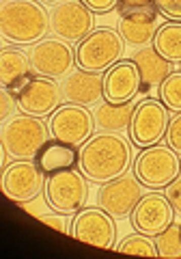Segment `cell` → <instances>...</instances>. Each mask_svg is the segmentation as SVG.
Wrapping results in <instances>:
<instances>
[{
    "instance_id": "cell-1",
    "label": "cell",
    "mask_w": 181,
    "mask_h": 259,
    "mask_svg": "<svg viewBox=\"0 0 181 259\" xmlns=\"http://www.w3.org/2000/svg\"><path fill=\"white\" fill-rule=\"evenodd\" d=\"M131 164V147L127 139L114 134L104 132L91 139L82 145L80 149V171L84 173L88 182L106 184L127 173Z\"/></svg>"
},
{
    "instance_id": "cell-2",
    "label": "cell",
    "mask_w": 181,
    "mask_h": 259,
    "mask_svg": "<svg viewBox=\"0 0 181 259\" xmlns=\"http://www.w3.org/2000/svg\"><path fill=\"white\" fill-rule=\"evenodd\" d=\"M50 30V13L39 0H3L0 32L15 46H32Z\"/></svg>"
},
{
    "instance_id": "cell-3",
    "label": "cell",
    "mask_w": 181,
    "mask_h": 259,
    "mask_svg": "<svg viewBox=\"0 0 181 259\" xmlns=\"http://www.w3.org/2000/svg\"><path fill=\"white\" fill-rule=\"evenodd\" d=\"M50 139V127L46 125V121H41V117L22 112V115L5 121L0 145L11 160H35L39 149Z\"/></svg>"
},
{
    "instance_id": "cell-4",
    "label": "cell",
    "mask_w": 181,
    "mask_h": 259,
    "mask_svg": "<svg viewBox=\"0 0 181 259\" xmlns=\"http://www.w3.org/2000/svg\"><path fill=\"white\" fill-rule=\"evenodd\" d=\"M125 52V41L119 35V30L112 28H95L78 41L76 48V65L86 71H102L110 69L114 63L121 61Z\"/></svg>"
},
{
    "instance_id": "cell-5",
    "label": "cell",
    "mask_w": 181,
    "mask_h": 259,
    "mask_svg": "<svg viewBox=\"0 0 181 259\" xmlns=\"http://www.w3.org/2000/svg\"><path fill=\"white\" fill-rule=\"evenodd\" d=\"M134 173L147 188H151V190L166 188L181 173L179 153L175 149H170L168 145H160V143L151 145V147H145L136 156Z\"/></svg>"
},
{
    "instance_id": "cell-6",
    "label": "cell",
    "mask_w": 181,
    "mask_h": 259,
    "mask_svg": "<svg viewBox=\"0 0 181 259\" xmlns=\"http://www.w3.org/2000/svg\"><path fill=\"white\" fill-rule=\"evenodd\" d=\"M46 199L54 212L76 214L88 199V180L76 168L54 173L46 182Z\"/></svg>"
},
{
    "instance_id": "cell-7",
    "label": "cell",
    "mask_w": 181,
    "mask_h": 259,
    "mask_svg": "<svg viewBox=\"0 0 181 259\" xmlns=\"http://www.w3.org/2000/svg\"><path fill=\"white\" fill-rule=\"evenodd\" d=\"M168 108L164 106L158 100H147L138 102L134 108V115H131V121L127 125L129 139L136 147H151V145H158L164 136H166V127H168Z\"/></svg>"
},
{
    "instance_id": "cell-8",
    "label": "cell",
    "mask_w": 181,
    "mask_h": 259,
    "mask_svg": "<svg viewBox=\"0 0 181 259\" xmlns=\"http://www.w3.org/2000/svg\"><path fill=\"white\" fill-rule=\"evenodd\" d=\"M50 136L69 145H84L93 136L95 117L82 104H61L48 119Z\"/></svg>"
},
{
    "instance_id": "cell-9",
    "label": "cell",
    "mask_w": 181,
    "mask_h": 259,
    "mask_svg": "<svg viewBox=\"0 0 181 259\" xmlns=\"http://www.w3.org/2000/svg\"><path fill=\"white\" fill-rule=\"evenodd\" d=\"M3 192L13 203H26L35 201L43 192L46 173L32 160H13L11 164L3 166Z\"/></svg>"
},
{
    "instance_id": "cell-10",
    "label": "cell",
    "mask_w": 181,
    "mask_h": 259,
    "mask_svg": "<svg viewBox=\"0 0 181 259\" xmlns=\"http://www.w3.org/2000/svg\"><path fill=\"white\" fill-rule=\"evenodd\" d=\"M28 56L35 74L54 80L69 76L76 65V50H71L69 41L61 37H43L41 41L32 44Z\"/></svg>"
},
{
    "instance_id": "cell-11",
    "label": "cell",
    "mask_w": 181,
    "mask_h": 259,
    "mask_svg": "<svg viewBox=\"0 0 181 259\" xmlns=\"http://www.w3.org/2000/svg\"><path fill=\"white\" fill-rule=\"evenodd\" d=\"M71 236L78 242L97 246L114 248L117 242V225L104 207H82L71 221Z\"/></svg>"
},
{
    "instance_id": "cell-12",
    "label": "cell",
    "mask_w": 181,
    "mask_h": 259,
    "mask_svg": "<svg viewBox=\"0 0 181 259\" xmlns=\"http://www.w3.org/2000/svg\"><path fill=\"white\" fill-rule=\"evenodd\" d=\"M95 26V13L82 0H63L50 11V30L65 41H82Z\"/></svg>"
},
{
    "instance_id": "cell-13",
    "label": "cell",
    "mask_w": 181,
    "mask_h": 259,
    "mask_svg": "<svg viewBox=\"0 0 181 259\" xmlns=\"http://www.w3.org/2000/svg\"><path fill=\"white\" fill-rule=\"evenodd\" d=\"M145 186L136 177V173H123L114 180L102 184V190L97 194L100 207L114 218H123L131 214V209L143 199Z\"/></svg>"
},
{
    "instance_id": "cell-14",
    "label": "cell",
    "mask_w": 181,
    "mask_h": 259,
    "mask_svg": "<svg viewBox=\"0 0 181 259\" xmlns=\"http://www.w3.org/2000/svg\"><path fill=\"white\" fill-rule=\"evenodd\" d=\"M15 97H18L22 112L35 117H48L61 106L65 95H63V87L54 78L37 74L15 93Z\"/></svg>"
},
{
    "instance_id": "cell-15",
    "label": "cell",
    "mask_w": 181,
    "mask_h": 259,
    "mask_svg": "<svg viewBox=\"0 0 181 259\" xmlns=\"http://www.w3.org/2000/svg\"><path fill=\"white\" fill-rule=\"evenodd\" d=\"M175 221V209H172L166 194L149 192L143 194V199L131 209V227L147 236H158L168 225Z\"/></svg>"
},
{
    "instance_id": "cell-16",
    "label": "cell",
    "mask_w": 181,
    "mask_h": 259,
    "mask_svg": "<svg viewBox=\"0 0 181 259\" xmlns=\"http://www.w3.org/2000/svg\"><path fill=\"white\" fill-rule=\"evenodd\" d=\"M141 93V74L134 61H119L104 74V102L127 104Z\"/></svg>"
},
{
    "instance_id": "cell-17",
    "label": "cell",
    "mask_w": 181,
    "mask_h": 259,
    "mask_svg": "<svg viewBox=\"0 0 181 259\" xmlns=\"http://www.w3.org/2000/svg\"><path fill=\"white\" fill-rule=\"evenodd\" d=\"M61 87L65 100L71 104L91 106V104H100L104 100V76L97 71H86L78 67L69 76H65Z\"/></svg>"
},
{
    "instance_id": "cell-18",
    "label": "cell",
    "mask_w": 181,
    "mask_h": 259,
    "mask_svg": "<svg viewBox=\"0 0 181 259\" xmlns=\"http://www.w3.org/2000/svg\"><path fill=\"white\" fill-rule=\"evenodd\" d=\"M32 78V63L26 52L20 48H3L0 52V82L5 89L18 93L20 89Z\"/></svg>"
},
{
    "instance_id": "cell-19",
    "label": "cell",
    "mask_w": 181,
    "mask_h": 259,
    "mask_svg": "<svg viewBox=\"0 0 181 259\" xmlns=\"http://www.w3.org/2000/svg\"><path fill=\"white\" fill-rule=\"evenodd\" d=\"M35 162L46 175H54V173H61V171L76 168L80 164V151H78L76 145L50 139L39 149Z\"/></svg>"
},
{
    "instance_id": "cell-20",
    "label": "cell",
    "mask_w": 181,
    "mask_h": 259,
    "mask_svg": "<svg viewBox=\"0 0 181 259\" xmlns=\"http://www.w3.org/2000/svg\"><path fill=\"white\" fill-rule=\"evenodd\" d=\"M160 28V13H134L119 18V35L129 46H147Z\"/></svg>"
},
{
    "instance_id": "cell-21",
    "label": "cell",
    "mask_w": 181,
    "mask_h": 259,
    "mask_svg": "<svg viewBox=\"0 0 181 259\" xmlns=\"http://www.w3.org/2000/svg\"><path fill=\"white\" fill-rule=\"evenodd\" d=\"M131 61L136 63L138 74H141V93L149 91L151 87H160L162 80L170 74V61L164 59L155 48H143Z\"/></svg>"
},
{
    "instance_id": "cell-22",
    "label": "cell",
    "mask_w": 181,
    "mask_h": 259,
    "mask_svg": "<svg viewBox=\"0 0 181 259\" xmlns=\"http://www.w3.org/2000/svg\"><path fill=\"white\" fill-rule=\"evenodd\" d=\"M134 104L127 102V104H110V102H104L97 106L95 110V123L97 127L106 130V132H121L125 130L131 121V115H134Z\"/></svg>"
},
{
    "instance_id": "cell-23",
    "label": "cell",
    "mask_w": 181,
    "mask_h": 259,
    "mask_svg": "<svg viewBox=\"0 0 181 259\" xmlns=\"http://www.w3.org/2000/svg\"><path fill=\"white\" fill-rule=\"evenodd\" d=\"M153 48L170 63L181 61V22L160 24L153 37Z\"/></svg>"
},
{
    "instance_id": "cell-24",
    "label": "cell",
    "mask_w": 181,
    "mask_h": 259,
    "mask_svg": "<svg viewBox=\"0 0 181 259\" xmlns=\"http://www.w3.org/2000/svg\"><path fill=\"white\" fill-rule=\"evenodd\" d=\"M119 253L125 255H141V257H158V248H155V240L153 236H147V233H129L125 236L117 246Z\"/></svg>"
},
{
    "instance_id": "cell-25",
    "label": "cell",
    "mask_w": 181,
    "mask_h": 259,
    "mask_svg": "<svg viewBox=\"0 0 181 259\" xmlns=\"http://www.w3.org/2000/svg\"><path fill=\"white\" fill-rule=\"evenodd\" d=\"M153 240L155 248H158V257H181V225H168Z\"/></svg>"
},
{
    "instance_id": "cell-26",
    "label": "cell",
    "mask_w": 181,
    "mask_h": 259,
    "mask_svg": "<svg viewBox=\"0 0 181 259\" xmlns=\"http://www.w3.org/2000/svg\"><path fill=\"white\" fill-rule=\"evenodd\" d=\"M160 102L172 112H181V71H170L160 84Z\"/></svg>"
},
{
    "instance_id": "cell-27",
    "label": "cell",
    "mask_w": 181,
    "mask_h": 259,
    "mask_svg": "<svg viewBox=\"0 0 181 259\" xmlns=\"http://www.w3.org/2000/svg\"><path fill=\"white\" fill-rule=\"evenodd\" d=\"M117 11L119 18L134 13H160L158 7H155V0H119Z\"/></svg>"
},
{
    "instance_id": "cell-28",
    "label": "cell",
    "mask_w": 181,
    "mask_h": 259,
    "mask_svg": "<svg viewBox=\"0 0 181 259\" xmlns=\"http://www.w3.org/2000/svg\"><path fill=\"white\" fill-rule=\"evenodd\" d=\"M166 145L170 149H175L181 156V112L175 117H170L168 127H166Z\"/></svg>"
},
{
    "instance_id": "cell-29",
    "label": "cell",
    "mask_w": 181,
    "mask_h": 259,
    "mask_svg": "<svg viewBox=\"0 0 181 259\" xmlns=\"http://www.w3.org/2000/svg\"><path fill=\"white\" fill-rule=\"evenodd\" d=\"M18 108H20V104H18V97H15V93L11 91V89L3 87V91H0V119H3V121L11 119L13 112Z\"/></svg>"
},
{
    "instance_id": "cell-30",
    "label": "cell",
    "mask_w": 181,
    "mask_h": 259,
    "mask_svg": "<svg viewBox=\"0 0 181 259\" xmlns=\"http://www.w3.org/2000/svg\"><path fill=\"white\" fill-rule=\"evenodd\" d=\"M155 7L168 22H181V0H155Z\"/></svg>"
},
{
    "instance_id": "cell-31",
    "label": "cell",
    "mask_w": 181,
    "mask_h": 259,
    "mask_svg": "<svg viewBox=\"0 0 181 259\" xmlns=\"http://www.w3.org/2000/svg\"><path fill=\"white\" fill-rule=\"evenodd\" d=\"M67 214H61V212H56V214H41L39 216V221L48 225V227H52V229L56 231H61V233H71V225L67 223V218H65Z\"/></svg>"
},
{
    "instance_id": "cell-32",
    "label": "cell",
    "mask_w": 181,
    "mask_h": 259,
    "mask_svg": "<svg viewBox=\"0 0 181 259\" xmlns=\"http://www.w3.org/2000/svg\"><path fill=\"white\" fill-rule=\"evenodd\" d=\"M166 199L170 201L172 209L181 216V173L166 186Z\"/></svg>"
},
{
    "instance_id": "cell-33",
    "label": "cell",
    "mask_w": 181,
    "mask_h": 259,
    "mask_svg": "<svg viewBox=\"0 0 181 259\" xmlns=\"http://www.w3.org/2000/svg\"><path fill=\"white\" fill-rule=\"evenodd\" d=\"M82 3H84L93 13H108L112 9H117L119 0H82Z\"/></svg>"
},
{
    "instance_id": "cell-34",
    "label": "cell",
    "mask_w": 181,
    "mask_h": 259,
    "mask_svg": "<svg viewBox=\"0 0 181 259\" xmlns=\"http://www.w3.org/2000/svg\"><path fill=\"white\" fill-rule=\"evenodd\" d=\"M43 3H52V5H59V3H63V0H43Z\"/></svg>"
}]
</instances>
